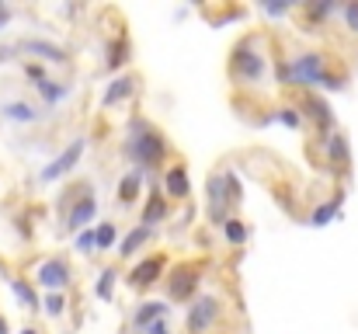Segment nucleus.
<instances>
[{"label": "nucleus", "instance_id": "nucleus-1", "mask_svg": "<svg viewBox=\"0 0 358 334\" xmlns=\"http://www.w3.org/2000/svg\"><path fill=\"white\" fill-rule=\"evenodd\" d=\"M289 77L296 81V84H324V88H341V81H334V77H327L324 74V60L317 56V53H310V56H299L292 67H289Z\"/></svg>", "mask_w": 358, "mask_h": 334}, {"label": "nucleus", "instance_id": "nucleus-2", "mask_svg": "<svg viewBox=\"0 0 358 334\" xmlns=\"http://www.w3.org/2000/svg\"><path fill=\"white\" fill-rule=\"evenodd\" d=\"M132 153H136V160H139L143 167H153V164L164 157V139H160L157 132H143V136L132 143Z\"/></svg>", "mask_w": 358, "mask_h": 334}, {"label": "nucleus", "instance_id": "nucleus-3", "mask_svg": "<svg viewBox=\"0 0 358 334\" xmlns=\"http://www.w3.org/2000/svg\"><path fill=\"white\" fill-rule=\"evenodd\" d=\"M80 153H84V139H73V143H70V146H66V150H63L45 171H42V181H56L59 174H66V171L80 160Z\"/></svg>", "mask_w": 358, "mask_h": 334}, {"label": "nucleus", "instance_id": "nucleus-4", "mask_svg": "<svg viewBox=\"0 0 358 334\" xmlns=\"http://www.w3.org/2000/svg\"><path fill=\"white\" fill-rule=\"evenodd\" d=\"M66 279H70V272H66V265H63L59 258H49V261L38 265V282H42V286L56 289V286H63Z\"/></svg>", "mask_w": 358, "mask_h": 334}, {"label": "nucleus", "instance_id": "nucleus-5", "mask_svg": "<svg viewBox=\"0 0 358 334\" xmlns=\"http://www.w3.org/2000/svg\"><path fill=\"white\" fill-rule=\"evenodd\" d=\"M213 317H216V300H199L195 310H192V317H188V328L192 331H206L213 324Z\"/></svg>", "mask_w": 358, "mask_h": 334}, {"label": "nucleus", "instance_id": "nucleus-6", "mask_svg": "<svg viewBox=\"0 0 358 334\" xmlns=\"http://www.w3.org/2000/svg\"><path fill=\"white\" fill-rule=\"evenodd\" d=\"M94 209H98V202H94V195L87 192L77 206H73V213H70V230H80L84 223H91V216H94Z\"/></svg>", "mask_w": 358, "mask_h": 334}, {"label": "nucleus", "instance_id": "nucleus-7", "mask_svg": "<svg viewBox=\"0 0 358 334\" xmlns=\"http://www.w3.org/2000/svg\"><path fill=\"white\" fill-rule=\"evenodd\" d=\"M167 192H171L174 199H185V195L192 192V185H188V174H185V167H171V171H167Z\"/></svg>", "mask_w": 358, "mask_h": 334}, {"label": "nucleus", "instance_id": "nucleus-8", "mask_svg": "<svg viewBox=\"0 0 358 334\" xmlns=\"http://www.w3.org/2000/svg\"><path fill=\"white\" fill-rule=\"evenodd\" d=\"M160 268H164V261H160V258H150L146 265H139V268L132 272V282H136V286H150V282H157Z\"/></svg>", "mask_w": 358, "mask_h": 334}, {"label": "nucleus", "instance_id": "nucleus-9", "mask_svg": "<svg viewBox=\"0 0 358 334\" xmlns=\"http://www.w3.org/2000/svg\"><path fill=\"white\" fill-rule=\"evenodd\" d=\"M341 199H345V195H338V199H331L327 206H320V209H317V213L310 216V223H313V226H327V223H331L334 216H338V213H341Z\"/></svg>", "mask_w": 358, "mask_h": 334}, {"label": "nucleus", "instance_id": "nucleus-10", "mask_svg": "<svg viewBox=\"0 0 358 334\" xmlns=\"http://www.w3.org/2000/svg\"><path fill=\"white\" fill-rule=\"evenodd\" d=\"M132 84H136L132 77H119V81L108 88V95H105V105H115V102H122V98L132 91Z\"/></svg>", "mask_w": 358, "mask_h": 334}, {"label": "nucleus", "instance_id": "nucleus-11", "mask_svg": "<svg viewBox=\"0 0 358 334\" xmlns=\"http://www.w3.org/2000/svg\"><path fill=\"white\" fill-rule=\"evenodd\" d=\"M146 233H150L146 226H136V230H132V233L122 240V251H119V254H125V258H129V254H136V251H139V244L146 240Z\"/></svg>", "mask_w": 358, "mask_h": 334}, {"label": "nucleus", "instance_id": "nucleus-12", "mask_svg": "<svg viewBox=\"0 0 358 334\" xmlns=\"http://www.w3.org/2000/svg\"><path fill=\"white\" fill-rule=\"evenodd\" d=\"M237 67L243 77H261V56H243V53H237Z\"/></svg>", "mask_w": 358, "mask_h": 334}, {"label": "nucleus", "instance_id": "nucleus-13", "mask_svg": "<svg viewBox=\"0 0 358 334\" xmlns=\"http://www.w3.org/2000/svg\"><path fill=\"white\" fill-rule=\"evenodd\" d=\"M199 286V279H192V275H181L174 286H171V296L174 300H185V296H192V289Z\"/></svg>", "mask_w": 358, "mask_h": 334}, {"label": "nucleus", "instance_id": "nucleus-14", "mask_svg": "<svg viewBox=\"0 0 358 334\" xmlns=\"http://www.w3.org/2000/svg\"><path fill=\"white\" fill-rule=\"evenodd\" d=\"M164 310H167V307H164V303H146V307H143V310H139V314H136V324H139V328H146V324H150V321H153V317H160V314H164Z\"/></svg>", "mask_w": 358, "mask_h": 334}, {"label": "nucleus", "instance_id": "nucleus-15", "mask_svg": "<svg viewBox=\"0 0 358 334\" xmlns=\"http://www.w3.org/2000/svg\"><path fill=\"white\" fill-rule=\"evenodd\" d=\"M327 150H331V160H341V164L348 160V143H345V136H331V146H327Z\"/></svg>", "mask_w": 358, "mask_h": 334}, {"label": "nucleus", "instance_id": "nucleus-16", "mask_svg": "<svg viewBox=\"0 0 358 334\" xmlns=\"http://www.w3.org/2000/svg\"><path fill=\"white\" fill-rule=\"evenodd\" d=\"M28 53H42L45 60H63V49H56V46H45V42H28Z\"/></svg>", "mask_w": 358, "mask_h": 334}, {"label": "nucleus", "instance_id": "nucleus-17", "mask_svg": "<svg viewBox=\"0 0 358 334\" xmlns=\"http://www.w3.org/2000/svg\"><path fill=\"white\" fill-rule=\"evenodd\" d=\"M223 230H227V240H234V244H243V237H247V230H243L240 220H227Z\"/></svg>", "mask_w": 358, "mask_h": 334}, {"label": "nucleus", "instance_id": "nucleus-18", "mask_svg": "<svg viewBox=\"0 0 358 334\" xmlns=\"http://www.w3.org/2000/svg\"><path fill=\"white\" fill-rule=\"evenodd\" d=\"M7 118H14V122H31L35 118V111L28 109V105H7Z\"/></svg>", "mask_w": 358, "mask_h": 334}, {"label": "nucleus", "instance_id": "nucleus-19", "mask_svg": "<svg viewBox=\"0 0 358 334\" xmlns=\"http://www.w3.org/2000/svg\"><path fill=\"white\" fill-rule=\"evenodd\" d=\"M160 216H164V199H160V195H153V199H150V206H146V216H143V223H157Z\"/></svg>", "mask_w": 358, "mask_h": 334}, {"label": "nucleus", "instance_id": "nucleus-20", "mask_svg": "<svg viewBox=\"0 0 358 334\" xmlns=\"http://www.w3.org/2000/svg\"><path fill=\"white\" fill-rule=\"evenodd\" d=\"M136 192H139V174H129V178L122 181V202H132Z\"/></svg>", "mask_w": 358, "mask_h": 334}, {"label": "nucleus", "instance_id": "nucleus-21", "mask_svg": "<svg viewBox=\"0 0 358 334\" xmlns=\"http://www.w3.org/2000/svg\"><path fill=\"white\" fill-rule=\"evenodd\" d=\"M94 237H98V247H112V244H115V226H108V223H105Z\"/></svg>", "mask_w": 358, "mask_h": 334}, {"label": "nucleus", "instance_id": "nucleus-22", "mask_svg": "<svg viewBox=\"0 0 358 334\" xmlns=\"http://www.w3.org/2000/svg\"><path fill=\"white\" fill-rule=\"evenodd\" d=\"M38 91H42L45 102H56V98H59V88H56L52 81H38Z\"/></svg>", "mask_w": 358, "mask_h": 334}, {"label": "nucleus", "instance_id": "nucleus-23", "mask_svg": "<svg viewBox=\"0 0 358 334\" xmlns=\"http://www.w3.org/2000/svg\"><path fill=\"white\" fill-rule=\"evenodd\" d=\"M112 279H115V272H105V275H101V282H98V296H101V300L112 296Z\"/></svg>", "mask_w": 358, "mask_h": 334}, {"label": "nucleus", "instance_id": "nucleus-24", "mask_svg": "<svg viewBox=\"0 0 358 334\" xmlns=\"http://www.w3.org/2000/svg\"><path fill=\"white\" fill-rule=\"evenodd\" d=\"M77 247H80V251H94V247H98V237L87 230V233H80V237H77Z\"/></svg>", "mask_w": 358, "mask_h": 334}, {"label": "nucleus", "instance_id": "nucleus-25", "mask_svg": "<svg viewBox=\"0 0 358 334\" xmlns=\"http://www.w3.org/2000/svg\"><path fill=\"white\" fill-rule=\"evenodd\" d=\"M14 293H17V296H21V300H24L28 307H35V303H38V300H35V293H31V289H28L24 282H14Z\"/></svg>", "mask_w": 358, "mask_h": 334}, {"label": "nucleus", "instance_id": "nucleus-26", "mask_svg": "<svg viewBox=\"0 0 358 334\" xmlns=\"http://www.w3.org/2000/svg\"><path fill=\"white\" fill-rule=\"evenodd\" d=\"M63 307H66V303H63V296H49V300H45V314H52V317H59V314H63Z\"/></svg>", "mask_w": 358, "mask_h": 334}, {"label": "nucleus", "instance_id": "nucleus-27", "mask_svg": "<svg viewBox=\"0 0 358 334\" xmlns=\"http://www.w3.org/2000/svg\"><path fill=\"white\" fill-rule=\"evenodd\" d=\"M345 21H348V28H352V32H358V0L345 7Z\"/></svg>", "mask_w": 358, "mask_h": 334}, {"label": "nucleus", "instance_id": "nucleus-28", "mask_svg": "<svg viewBox=\"0 0 358 334\" xmlns=\"http://www.w3.org/2000/svg\"><path fill=\"white\" fill-rule=\"evenodd\" d=\"M150 334H167V324H150Z\"/></svg>", "mask_w": 358, "mask_h": 334}, {"label": "nucleus", "instance_id": "nucleus-29", "mask_svg": "<svg viewBox=\"0 0 358 334\" xmlns=\"http://www.w3.org/2000/svg\"><path fill=\"white\" fill-rule=\"evenodd\" d=\"M7 18H10V14H7V7H0V25H3Z\"/></svg>", "mask_w": 358, "mask_h": 334}, {"label": "nucleus", "instance_id": "nucleus-30", "mask_svg": "<svg viewBox=\"0 0 358 334\" xmlns=\"http://www.w3.org/2000/svg\"><path fill=\"white\" fill-rule=\"evenodd\" d=\"M0 334H7V321H0Z\"/></svg>", "mask_w": 358, "mask_h": 334}, {"label": "nucleus", "instance_id": "nucleus-31", "mask_svg": "<svg viewBox=\"0 0 358 334\" xmlns=\"http://www.w3.org/2000/svg\"><path fill=\"white\" fill-rule=\"evenodd\" d=\"M21 334H38V331H31V328H28V331H21Z\"/></svg>", "mask_w": 358, "mask_h": 334}]
</instances>
